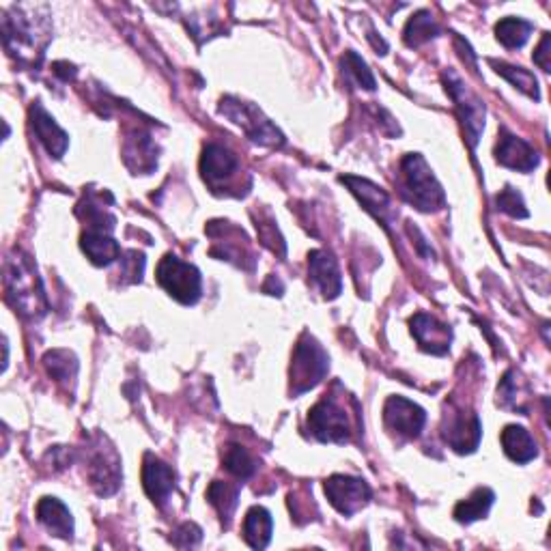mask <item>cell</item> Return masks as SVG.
<instances>
[{"label": "cell", "mask_w": 551, "mask_h": 551, "mask_svg": "<svg viewBox=\"0 0 551 551\" xmlns=\"http://www.w3.org/2000/svg\"><path fill=\"white\" fill-rule=\"evenodd\" d=\"M44 7H13L3 18V41L7 52L24 65L39 67L52 39L48 16H39Z\"/></svg>", "instance_id": "1"}, {"label": "cell", "mask_w": 551, "mask_h": 551, "mask_svg": "<svg viewBox=\"0 0 551 551\" xmlns=\"http://www.w3.org/2000/svg\"><path fill=\"white\" fill-rule=\"evenodd\" d=\"M5 287L7 298L16 306L18 313L26 319H41L48 313V300L44 285L37 274L31 257L16 252V257H9L5 263Z\"/></svg>", "instance_id": "2"}, {"label": "cell", "mask_w": 551, "mask_h": 551, "mask_svg": "<svg viewBox=\"0 0 551 551\" xmlns=\"http://www.w3.org/2000/svg\"><path fill=\"white\" fill-rule=\"evenodd\" d=\"M401 196L425 214L446 205L444 188L420 153H407L401 160Z\"/></svg>", "instance_id": "3"}, {"label": "cell", "mask_w": 551, "mask_h": 551, "mask_svg": "<svg viewBox=\"0 0 551 551\" xmlns=\"http://www.w3.org/2000/svg\"><path fill=\"white\" fill-rule=\"evenodd\" d=\"M330 371V356L319 345L315 336L308 332L302 334L293 349V362H291V392L298 397L308 390L319 386L323 379H326Z\"/></svg>", "instance_id": "4"}, {"label": "cell", "mask_w": 551, "mask_h": 551, "mask_svg": "<svg viewBox=\"0 0 551 551\" xmlns=\"http://www.w3.org/2000/svg\"><path fill=\"white\" fill-rule=\"evenodd\" d=\"M220 115L242 127L244 134L252 140V143L272 147V149L285 145V136L280 134L278 127L250 102L239 100V97H233V95H226L220 102Z\"/></svg>", "instance_id": "5"}, {"label": "cell", "mask_w": 551, "mask_h": 551, "mask_svg": "<svg viewBox=\"0 0 551 551\" xmlns=\"http://www.w3.org/2000/svg\"><path fill=\"white\" fill-rule=\"evenodd\" d=\"M160 287L183 306H194L201 300L203 278L192 263L181 261L177 254H166L155 272Z\"/></svg>", "instance_id": "6"}, {"label": "cell", "mask_w": 551, "mask_h": 551, "mask_svg": "<svg viewBox=\"0 0 551 551\" xmlns=\"http://www.w3.org/2000/svg\"><path fill=\"white\" fill-rule=\"evenodd\" d=\"M442 82L446 93L450 95V100L455 102L465 140H468V145L474 149L478 145L480 134L485 130V104L480 102L468 87H465L463 80L452 72V69H446L442 74Z\"/></svg>", "instance_id": "7"}, {"label": "cell", "mask_w": 551, "mask_h": 551, "mask_svg": "<svg viewBox=\"0 0 551 551\" xmlns=\"http://www.w3.org/2000/svg\"><path fill=\"white\" fill-rule=\"evenodd\" d=\"M308 431L323 444H345L351 440L347 409L334 397H323L308 412Z\"/></svg>", "instance_id": "8"}, {"label": "cell", "mask_w": 551, "mask_h": 551, "mask_svg": "<svg viewBox=\"0 0 551 551\" xmlns=\"http://www.w3.org/2000/svg\"><path fill=\"white\" fill-rule=\"evenodd\" d=\"M442 435L452 450H457L459 455H470L483 437V422L470 407L450 403V409L444 414Z\"/></svg>", "instance_id": "9"}, {"label": "cell", "mask_w": 551, "mask_h": 551, "mask_svg": "<svg viewBox=\"0 0 551 551\" xmlns=\"http://www.w3.org/2000/svg\"><path fill=\"white\" fill-rule=\"evenodd\" d=\"M106 437H97L89 455V480L97 496H112L121 485V459L112 446H104Z\"/></svg>", "instance_id": "10"}, {"label": "cell", "mask_w": 551, "mask_h": 551, "mask_svg": "<svg viewBox=\"0 0 551 551\" xmlns=\"http://www.w3.org/2000/svg\"><path fill=\"white\" fill-rule=\"evenodd\" d=\"M326 496L338 513L351 517L371 502V487L356 476L334 474L326 480Z\"/></svg>", "instance_id": "11"}, {"label": "cell", "mask_w": 551, "mask_h": 551, "mask_svg": "<svg viewBox=\"0 0 551 551\" xmlns=\"http://www.w3.org/2000/svg\"><path fill=\"white\" fill-rule=\"evenodd\" d=\"M384 422L390 433L414 440L427 425V412L405 397H390L384 405Z\"/></svg>", "instance_id": "12"}, {"label": "cell", "mask_w": 551, "mask_h": 551, "mask_svg": "<svg viewBox=\"0 0 551 551\" xmlns=\"http://www.w3.org/2000/svg\"><path fill=\"white\" fill-rule=\"evenodd\" d=\"M343 183H347L351 194L356 196L360 201V205L369 211V214L381 222L386 231H390V224L394 220V207L386 190H381L379 186H375L373 181L362 179V177H353V175H345L341 177Z\"/></svg>", "instance_id": "13"}, {"label": "cell", "mask_w": 551, "mask_h": 551, "mask_svg": "<svg viewBox=\"0 0 551 551\" xmlns=\"http://www.w3.org/2000/svg\"><path fill=\"white\" fill-rule=\"evenodd\" d=\"M237 171L239 160L229 147L218 143L205 145L201 155V175L211 190H224V183L231 181Z\"/></svg>", "instance_id": "14"}, {"label": "cell", "mask_w": 551, "mask_h": 551, "mask_svg": "<svg viewBox=\"0 0 551 551\" xmlns=\"http://www.w3.org/2000/svg\"><path fill=\"white\" fill-rule=\"evenodd\" d=\"M175 485H177V474L171 465L151 455V452H147L143 461V487L147 491V496L153 500V504L164 506L168 500H171Z\"/></svg>", "instance_id": "15"}, {"label": "cell", "mask_w": 551, "mask_h": 551, "mask_svg": "<svg viewBox=\"0 0 551 551\" xmlns=\"http://www.w3.org/2000/svg\"><path fill=\"white\" fill-rule=\"evenodd\" d=\"M308 274L313 285L326 300H334L343 291V276L338 272V263L328 250H313L308 254Z\"/></svg>", "instance_id": "16"}, {"label": "cell", "mask_w": 551, "mask_h": 551, "mask_svg": "<svg viewBox=\"0 0 551 551\" xmlns=\"http://www.w3.org/2000/svg\"><path fill=\"white\" fill-rule=\"evenodd\" d=\"M412 334L422 351L433 353V356H444L452 343V330L446 323H440L435 317L427 313H418L409 319Z\"/></svg>", "instance_id": "17"}, {"label": "cell", "mask_w": 551, "mask_h": 551, "mask_svg": "<svg viewBox=\"0 0 551 551\" xmlns=\"http://www.w3.org/2000/svg\"><path fill=\"white\" fill-rule=\"evenodd\" d=\"M496 160L506 166L513 168V171L519 173H532L536 166H539L541 158L524 138H517L515 134L502 130L500 140L496 145Z\"/></svg>", "instance_id": "18"}, {"label": "cell", "mask_w": 551, "mask_h": 551, "mask_svg": "<svg viewBox=\"0 0 551 551\" xmlns=\"http://www.w3.org/2000/svg\"><path fill=\"white\" fill-rule=\"evenodd\" d=\"M123 160L134 175H149L158 166V145L151 134L136 130L125 138L123 145Z\"/></svg>", "instance_id": "19"}, {"label": "cell", "mask_w": 551, "mask_h": 551, "mask_svg": "<svg viewBox=\"0 0 551 551\" xmlns=\"http://www.w3.org/2000/svg\"><path fill=\"white\" fill-rule=\"evenodd\" d=\"M31 123H33V132L39 138V143L46 147V151L52 155V158L61 160L69 147V136L39 102H35L31 106Z\"/></svg>", "instance_id": "20"}, {"label": "cell", "mask_w": 551, "mask_h": 551, "mask_svg": "<svg viewBox=\"0 0 551 551\" xmlns=\"http://www.w3.org/2000/svg\"><path fill=\"white\" fill-rule=\"evenodd\" d=\"M37 519L52 536H59V539L74 536V517L59 498H41L37 502Z\"/></svg>", "instance_id": "21"}, {"label": "cell", "mask_w": 551, "mask_h": 551, "mask_svg": "<svg viewBox=\"0 0 551 551\" xmlns=\"http://www.w3.org/2000/svg\"><path fill=\"white\" fill-rule=\"evenodd\" d=\"M80 246L84 254L89 257V261L97 267H108L110 263H115L117 259L123 257L121 246L110 237L108 231L89 229L87 233H82Z\"/></svg>", "instance_id": "22"}, {"label": "cell", "mask_w": 551, "mask_h": 551, "mask_svg": "<svg viewBox=\"0 0 551 551\" xmlns=\"http://www.w3.org/2000/svg\"><path fill=\"white\" fill-rule=\"evenodd\" d=\"M502 446L506 457L521 465L539 457V446H536V440L530 435L528 429L519 425H508L502 431Z\"/></svg>", "instance_id": "23"}, {"label": "cell", "mask_w": 551, "mask_h": 551, "mask_svg": "<svg viewBox=\"0 0 551 551\" xmlns=\"http://www.w3.org/2000/svg\"><path fill=\"white\" fill-rule=\"evenodd\" d=\"M274 519L263 506H252L244 517V541L252 549H265L272 541Z\"/></svg>", "instance_id": "24"}, {"label": "cell", "mask_w": 551, "mask_h": 551, "mask_svg": "<svg viewBox=\"0 0 551 551\" xmlns=\"http://www.w3.org/2000/svg\"><path fill=\"white\" fill-rule=\"evenodd\" d=\"M528 386L526 381L519 377L517 371H506L498 386V405L504 409H513L519 414H528Z\"/></svg>", "instance_id": "25"}, {"label": "cell", "mask_w": 551, "mask_h": 551, "mask_svg": "<svg viewBox=\"0 0 551 551\" xmlns=\"http://www.w3.org/2000/svg\"><path fill=\"white\" fill-rule=\"evenodd\" d=\"M437 35H440V26H437L431 11L427 9L416 11L414 16L407 20V26L403 31V39L409 48H418L422 44H427V41L435 39Z\"/></svg>", "instance_id": "26"}, {"label": "cell", "mask_w": 551, "mask_h": 551, "mask_svg": "<svg viewBox=\"0 0 551 551\" xmlns=\"http://www.w3.org/2000/svg\"><path fill=\"white\" fill-rule=\"evenodd\" d=\"M493 500H496V493L487 487H478L468 500H463L455 506V519L465 526L474 524V521L487 517Z\"/></svg>", "instance_id": "27"}, {"label": "cell", "mask_w": 551, "mask_h": 551, "mask_svg": "<svg viewBox=\"0 0 551 551\" xmlns=\"http://www.w3.org/2000/svg\"><path fill=\"white\" fill-rule=\"evenodd\" d=\"M207 500L211 506L216 508L224 524H229L233 513H235V508H237L239 487L231 485V483H222V480H214V483H211L207 489Z\"/></svg>", "instance_id": "28"}, {"label": "cell", "mask_w": 551, "mask_h": 551, "mask_svg": "<svg viewBox=\"0 0 551 551\" xmlns=\"http://www.w3.org/2000/svg\"><path fill=\"white\" fill-rule=\"evenodd\" d=\"M534 31V24L521 18H504L496 24V37L504 48L517 50L526 44Z\"/></svg>", "instance_id": "29"}, {"label": "cell", "mask_w": 551, "mask_h": 551, "mask_svg": "<svg viewBox=\"0 0 551 551\" xmlns=\"http://www.w3.org/2000/svg\"><path fill=\"white\" fill-rule=\"evenodd\" d=\"M44 364L52 379L61 381V384H69L76 379L78 373V360L72 351L67 349H54L44 356Z\"/></svg>", "instance_id": "30"}, {"label": "cell", "mask_w": 551, "mask_h": 551, "mask_svg": "<svg viewBox=\"0 0 551 551\" xmlns=\"http://www.w3.org/2000/svg\"><path fill=\"white\" fill-rule=\"evenodd\" d=\"M491 65L496 67V72L500 76H504L508 82L513 84V87H517L521 93H526L530 100H541V91H539V80H536L534 74H530L528 69L524 67H515V65H508V63H498V61H491Z\"/></svg>", "instance_id": "31"}, {"label": "cell", "mask_w": 551, "mask_h": 551, "mask_svg": "<svg viewBox=\"0 0 551 551\" xmlns=\"http://www.w3.org/2000/svg\"><path fill=\"white\" fill-rule=\"evenodd\" d=\"M222 461H224V468L239 480H246V478L254 476V472H257V468H259L257 461H254V457L242 444L226 446Z\"/></svg>", "instance_id": "32"}, {"label": "cell", "mask_w": 551, "mask_h": 551, "mask_svg": "<svg viewBox=\"0 0 551 551\" xmlns=\"http://www.w3.org/2000/svg\"><path fill=\"white\" fill-rule=\"evenodd\" d=\"M341 65H343L345 78H347L349 82H353V84H356V87H360V89L375 91V87H377L375 76H373V72L369 69V65H366V61L362 59V56H360L358 52H353V50L345 52Z\"/></svg>", "instance_id": "33"}, {"label": "cell", "mask_w": 551, "mask_h": 551, "mask_svg": "<svg viewBox=\"0 0 551 551\" xmlns=\"http://www.w3.org/2000/svg\"><path fill=\"white\" fill-rule=\"evenodd\" d=\"M496 205L504 214L513 216V218H528V209L524 199H521V194L515 188H504L498 196H496Z\"/></svg>", "instance_id": "34"}, {"label": "cell", "mask_w": 551, "mask_h": 551, "mask_svg": "<svg viewBox=\"0 0 551 551\" xmlns=\"http://www.w3.org/2000/svg\"><path fill=\"white\" fill-rule=\"evenodd\" d=\"M257 231H259V237H261V244L265 248H270L274 254H278V257H285L287 254V246H285V239H282V235L278 233L274 220H257Z\"/></svg>", "instance_id": "35"}, {"label": "cell", "mask_w": 551, "mask_h": 551, "mask_svg": "<svg viewBox=\"0 0 551 551\" xmlns=\"http://www.w3.org/2000/svg\"><path fill=\"white\" fill-rule=\"evenodd\" d=\"M203 539V530L196 526V524H183L179 526L175 532H173V545L175 547H181V549H188V547H196L201 543Z\"/></svg>", "instance_id": "36"}, {"label": "cell", "mask_w": 551, "mask_h": 551, "mask_svg": "<svg viewBox=\"0 0 551 551\" xmlns=\"http://www.w3.org/2000/svg\"><path fill=\"white\" fill-rule=\"evenodd\" d=\"M121 265H123V270H121V276H130L132 282H140V276H143V270H145V257L140 252L132 250V252H127L125 254V259H121Z\"/></svg>", "instance_id": "37"}, {"label": "cell", "mask_w": 551, "mask_h": 551, "mask_svg": "<svg viewBox=\"0 0 551 551\" xmlns=\"http://www.w3.org/2000/svg\"><path fill=\"white\" fill-rule=\"evenodd\" d=\"M549 39H551V35L543 33L541 44H539V48H536V52H534V63L539 65L543 69V72H549V61H547V56H549Z\"/></svg>", "instance_id": "38"}]
</instances>
